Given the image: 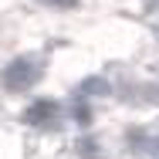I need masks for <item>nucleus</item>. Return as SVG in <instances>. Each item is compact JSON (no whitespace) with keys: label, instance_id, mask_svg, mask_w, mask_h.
Listing matches in <instances>:
<instances>
[{"label":"nucleus","instance_id":"3","mask_svg":"<svg viewBox=\"0 0 159 159\" xmlns=\"http://www.w3.org/2000/svg\"><path fill=\"white\" fill-rule=\"evenodd\" d=\"M81 92H85V95H105V92H108V85H105L102 78H88V81L81 85Z\"/></svg>","mask_w":159,"mask_h":159},{"label":"nucleus","instance_id":"5","mask_svg":"<svg viewBox=\"0 0 159 159\" xmlns=\"http://www.w3.org/2000/svg\"><path fill=\"white\" fill-rule=\"evenodd\" d=\"M149 156H152V159H159V139L152 142V146H149Z\"/></svg>","mask_w":159,"mask_h":159},{"label":"nucleus","instance_id":"2","mask_svg":"<svg viewBox=\"0 0 159 159\" xmlns=\"http://www.w3.org/2000/svg\"><path fill=\"white\" fill-rule=\"evenodd\" d=\"M54 112H58V105L54 102H34L31 108H27V122H34V125H41V122H51L54 119Z\"/></svg>","mask_w":159,"mask_h":159},{"label":"nucleus","instance_id":"4","mask_svg":"<svg viewBox=\"0 0 159 159\" xmlns=\"http://www.w3.org/2000/svg\"><path fill=\"white\" fill-rule=\"evenodd\" d=\"M41 3H51V7H75L78 0H41Z\"/></svg>","mask_w":159,"mask_h":159},{"label":"nucleus","instance_id":"1","mask_svg":"<svg viewBox=\"0 0 159 159\" xmlns=\"http://www.w3.org/2000/svg\"><path fill=\"white\" fill-rule=\"evenodd\" d=\"M34 78H37V64H34L31 58H17V61L7 64V71H3V85L14 88V92L34 85Z\"/></svg>","mask_w":159,"mask_h":159}]
</instances>
